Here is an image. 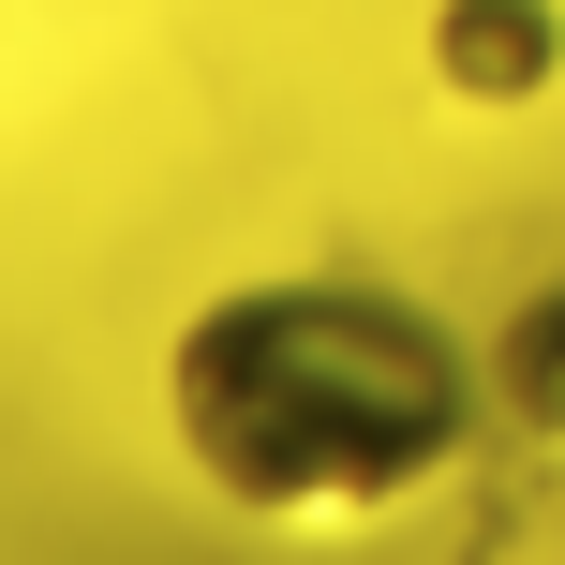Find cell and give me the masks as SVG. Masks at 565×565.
<instances>
[{
  "label": "cell",
  "mask_w": 565,
  "mask_h": 565,
  "mask_svg": "<svg viewBox=\"0 0 565 565\" xmlns=\"http://www.w3.org/2000/svg\"><path fill=\"white\" fill-rule=\"evenodd\" d=\"M179 447H194L209 491L282 521H328V507H402L461 461L477 431V358L431 328L402 282H238L179 328Z\"/></svg>",
  "instance_id": "1"
}]
</instances>
